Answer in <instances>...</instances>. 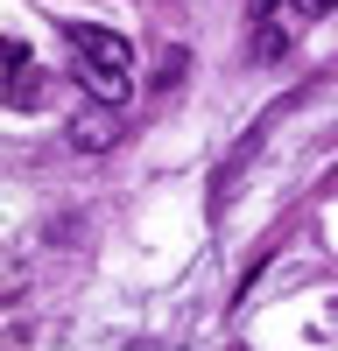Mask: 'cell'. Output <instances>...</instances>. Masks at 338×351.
Returning <instances> with one entry per match:
<instances>
[{
  "mask_svg": "<svg viewBox=\"0 0 338 351\" xmlns=\"http://www.w3.org/2000/svg\"><path fill=\"white\" fill-rule=\"evenodd\" d=\"M64 36H71V49H78V64L134 77V49H127V36H113V28H99V21H64Z\"/></svg>",
  "mask_w": 338,
  "mask_h": 351,
  "instance_id": "cell-1",
  "label": "cell"
},
{
  "mask_svg": "<svg viewBox=\"0 0 338 351\" xmlns=\"http://www.w3.org/2000/svg\"><path fill=\"white\" fill-rule=\"evenodd\" d=\"M113 141H120V106H84V112H71V148L78 155H106Z\"/></svg>",
  "mask_w": 338,
  "mask_h": 351,
  "instance_id": "cell-2",
  "label": "cell"
},
{
  "mask_svg": "<svg viewBox=\"0 0 338 351\" xmlns=\"http://www.w3.org/2000/svg\"><path fill=\"white\" fill-rule=\"evenodd\" d=\"M338 0H254V21H275V28H303V21H324Z\"/></svg>",
  "mask_w": 338,
  "mask_h": 351,
  "instance_id": "cell-3",
  "label": "cell"
},
{
  "mask_svg": "<svg viewBox=\"0 0 338 351\" xmlns=\"http://www.w3.org/2000/svg\"><path fill=\"white\" fill-rule=\"evenodd\" d=\"M177 77H183V49H169L162 64H155V84H162V92H169V84H177Z\"/></svg>",
  "mask_w": 338,
  "mask_h": 351,
  "instance_id": "cell-4",
  "label": "cell"
}]
</instances>
